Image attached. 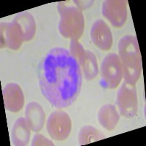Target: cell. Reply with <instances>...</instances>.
I'll list each match as a JSON object with an SVG mask.
<instances>
[{
	"label": "cell",
	"mask_w": 146,
	"mask_h": 146,
	"mask_svg": "<svg viewBox=\"0 0 146 146\" xmlns=\"http://www.w3.org/2000/svg\"><path fill=\"white\" fill-rule=\"evenodd\" d=\"M118 56L126 83L135 85L142 73V59L138 40L134 35H125L118 44Z\"/></svg>",
	"instance_id": "obj_2"
},
{
	"label": "cell",
	"mask_w": 146,
	"mask_h": 146,
	"mask_svg": "<svg viewBox=\"0 0 146 146\" xmlns=\"http://www.w3.org/2000/svg\"><path fill=\"white\" fill-rule=\"evenodd\" d=\"M60 2L57 4L59 13L58 32L64 38L78 40L83 35L85 29V19L83 12L74 5Z\"/></svg>",
	"instance_id": "obj_3"
},
{
	"label": "cell",
	"mask_w": 146,
	"mask_h": 146,
	"mask_svg": "<svg viewBox=\"0 0 146 146\" xmlns=\"http://www.w3.org/2000/svg\"><path fill=\"white\" fill-rule=\"evenodd\" d=\"M5 107L12 113H18L23 108L25 98L20 86L15 83H10L4 87L2 91Z\"/></svg>",
	"instance_id": "obj_10"
},
{
	"label": "cell",
	"mask_w": 146,
	"mask_h": 146,
	"mask_svg": "<svg viewBox=\"0 0 146 146\" xmlns=\"http://www.w3.org/2000/svg\"><path fill=\"white\" fill-rule=\"evenodd\" d=\"M69 51L73 57H75L82 69L85 60L86 58V50H85L83 45L78 40H70Z\"/></svg>",
	"instance_id": "obj_17"
},
{
	"label": "cell",
	"mask_w": 146,
	"mask_h": 146,
	"mask_svg": "<svg viewBox=\"0 0 146 146\" xmlns=\"http://www.w3.org/2000/svg\"><path fill=\"white\" fill-rule=\"evenodd\" d=\"M25 118L32 131L37 132L43 128L45 113L43 108L36 102H31L25 108Z\"/></svg>",
	"instance_id": "obj_11"
},
{
	"label": "cell",
	"mask_w": 146,
	"mask_h": 146,
	"mask_svg": "<svg viewBox=\"0 0 146 146\" xmlns=\"http://www.w3.org/2000/svg\"><path fill=\"white\" fill-rule=\"evenodd\" d=\"M32 146H40V145H48V146H53L54 145V143L49 139L48 138H47L46 137L44 136L43 135H41V134H36V135L34 136L33 139H32Z\"/></svg>",
	"instance_id": "obj_18"
},
{
	"label": "cell",
	"mask_w": 146,
	"mask_h": 146,
	"mask_svg": "<svg viewBox=\"0 0 146 146\" xmlns=\"http://www.w3.org/2000/svg\"><path fill=\"white\" fill-rule=\"evenodd\" d=\"M116 105L122 116L132 118L138 111L137 93L135 85L123 81L117 91Z\"/></svg>",
	"instance_id": "obj_5"
},
{
	"label": "cell",
	"mask_w": 146,
	"mask_h": 146,
	"mask_svg": "<svg viewBox=\"0 0 146 146\" xmlns=\"http://www.w3.org/2000/svg\"><path fill=\"white\" fill-rule=\"evenodd\" d=\"M31 129L25 118H18L11 130V140L13 145H27L31 137Z\"/></svg>",
	"instance_id": "obj_13"
},
{
	"label": "cell",
	"mask_w": 146,
	"mask_h": 146,
	"mask_svg": "<svg viewBox=\"0 0 146 146\" xmlns=\"http://www.w3.org/2000/svg\"><path fill=\"white\" fill-rule=\"evenodd\" d=\"M13 22L20 29L23 41H30L34 38L36 31V24L35 18L30 13L23 11L16 14Z\"/></svg>",
	"instance_id": "obj_12"
},
{
	"label": "cell",
	"mask_w": 146,
	"mask_h": 146,
	"mask_svg": "<svg viewBox=\"0 0 146 146\" xmlns=\"http://www.w3.org/2000/svg\"><path fill=\"white\" fill-rule=\"evenodd\" d=\"M90 36L94 45L102 50H109L113 45V37L111 30L102 19L94 22L90 31Z\"/></svg>",
	"instance_id": "obj_8"
},
{
	"label": "cell",
	"mask_w": 146,
	"mask_h": 146,
	"mask_svg": "<svg viewBox=\"0 0 146 146\" xmlns=\"http://www.w3.org/2000/svg\"><path fill=\"white\" fill-rule=\"evenodd\" d=\"M82 69L85 79L88 81L95 79L100 73L96 57L94 53L91 50H86V58Z\"/></svg>",
	"instance_id": "obj_16"
},
{
	"label": "cell",
	"mask_w": 146,
	"mask_h": 146,
	"mask_svg": "<svg viewBox=\"0 0 146 146\" xmlns=\"http://www.w3.org/2000/svg\"><path fill=\"white\" fill-rule=\"evenodd\" d=\"M105 138L106 136L105 134L98 129L91 125H86L83 126L79 131L78 140L80 145H85Z\"/></svg>",
	"instance_id": "obj_15"
},
{
	"label": "cell",
	"mask_w": 146,
	"mask_h": 146,
	"mask_svg": "<svg viewBox=\"0 0 146 146\" xmlns=\"http://www.w3.org/2000/svg\"><path fill=\"white\" fill-rule=\"evenodd\" d=\"M102 13L115 27H122L127 20V5L124 0H105L102 6Z\"/></svg>",
	"instance_id": "obj_7"
},
{
	"label": "cell",
	"mask_w": 146,
	"mask_h": 146,
	"mask_svg": "<svg viewBox=\"0 0 146 146\" xmlns=\"http://www.w3.org/2000/svg\"><path fill=\"white\" fill-rule=\"evenodd\" d=\"M72 126V120L69 114L61 110L52 112L46 121L48 135L56 141L67 139L71 133Z\"/></svg>",
	"instance_id": "obj_6"
},
{
	"label": "cell",
	"mask_w": 146,
	"mask_h": 146,
	"mask_svg": "<svg viewBox=\"0 0 146 146\" xmlns=\"http://www.w3.org/2000/svg\"><path fill=\"white\" fill-rule=\"evenodd\" d=\"M20 29L14 22H3L0 27L1 48H7L13 50H18L23 42Z\"/></svg>",
	"instance_id": "obj_9"
},
{
	"label": "cell",
	"mask_w": 146,
	"mask_h": 146,
	"mask_svg": "<svg viewBox=\"0 0 146 146\" xmlns=\"http://www.w3.org/2000/svg\"><path fill=\"white\" fill-rule=\"evenodd\" d=\"M73 2L75 4V6H76L78 8L80 9L81 11L85 10H87V9L89 8L90 7H91L93 4L94 3V1H80V0H74Z\"/></svg>",
	"instance_id": "obj_19"
},
{
	"label": "cell",
	"mask_w": 146,
	"mask_h": 146,
	"mask_svg": "<svg viewBox=\"0 0 146 146\" xmlns=\"http://www.w3.org/2000/svg\"><path fill=\"white\" fill-rule=\"evenodd\" d=\"M100 86L106 89H115L123 79V67L118 54L106 55L100 64Z\"/></svg>",
	"instance_id": "obj_4"
},
{
	"label": "cell",
	"mask_w": 146,
	"mask_h": 146,
	"mask_svg": "<svg viewBox=\"0 0 146 146\" xmlns=\"http://www.w3.org/2000/svg\"><path fill=\"white\" fill-rule=\"evenodd\" d=\"M37 77L42 94L55 108L70 106L80 94L82 69L66 48L49 50L40 61Z\"/></svg>",
	"instance_id": "obj_1"
},
{
	"label": "cell",
	"mask_w": 146,
	"mask_h": 146,
	"mask_svg": "<svg viewBox=\"0 0 146 146\" xmlns=\"http://www.w3.org/2000/svg\"><path fill=\"white\" fill-rule=\"evenodd\" d=\"M100 124L108 131H113L118 125L120 114L115 106L112 104H105L100 108L97 114Z\"/></svg>",
	"instance_id": "obj_14"
}]
</instances>
